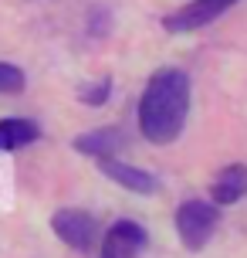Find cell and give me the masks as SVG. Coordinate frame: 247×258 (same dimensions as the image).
<instances>
[{
  "instance_id": "cell-1",
  "label": "cell",
  "mask_w": 247,
  "mask_h": 258,
  "mask_svg": "<svg viewBox=\"0 0 247 258\" xmlns=\"http://www.w3.org/2000/svg\"><path fill=\"white\" fill-rule=\"evenodd\" d=\"M190 116V75L180 68H159L149 75L139 99V133L156 146L180 140Z\"/></svg>"
},
{
  "instance_id": "cell-2",
  "label": "cell",
  "mask_w": 247,
  "mask_h": 258,
  "mask_svg": "<svg viewBox=\"0 0 247 258\" xmlns=\"http://www.w3.org/2000/svg\"><path fill=\"white\" fill-rule=\"evenodd\" d=\"M217 221H220L217 204H210V201H183L176 207V234H180L183 248H190V251L207 248V241L217 231Z\"/></svg>"
},
{
  "instance_id": "cell-3",
  "label": "cell",
  "mask_w": 247,
  "mask_h": 258,
  "mask_svg": "<svg viewBox=\"0 0 247 258\" xmlns=\"http://www.w3.org/2000/svg\"><path fill=\"white\" fill-rule=\"evenodd\" d=\"M51 231L58 234L68 248H75V251H81V255L91 251V248L102 241L98 218L88 214V211H81V207H61V211H54Z\"/></svg>"
},
{
  "instance_id": "cell-4",
  "label": "cell",
  "mask_w": 247,
  "mask_h": 258,
  "mask_svg": "<svg viewBox=\"0 0 247 258\" xmlns=\"http://www.w3.org/2000/svg\"><path fill=\"white\" fill-rule=\"evenodd\" d=\"M146 245H149V231L139 221L122 218L102 238V258H139L146 251Z\"/></svg>"
},
{
  "instance_id": "cell-5",
  "label": "cell",
  "mask_w": 247,
  "mask_h": 258,
  "mask_svg": "<svg viewBox=\"0 0 247 258\" xmlns=\"http://www.w3.org/2000/svg\"><path fill=\"white\" fill-rule=\"evenodd\" d=\"M227 7H234V0H193L180 11H173L163 17V27L173 31V34H183V31H196V27H207L210 21H217Z\"/></svg>"
},
{
  "instance_id": "cell-6",
  "label": "cell",
  "mask_w": 247,
  "mask_h": 258,
  "mask_svg": "<svg viewBox=\"0 0 247 258\" xmlns=\"http://www.w3.org/2000/svg\"><path fill=\"white\" fill-rule=\"evenodd\" d=\"M98 163V170H102L105 177L112 183H118L122 190H132V194H156V177L149 173V170H139L132 167V163H122L118 156H98L95 160Z\"/></svg>"
},
{
  "instance_id": "cell-7",
  "label": "cell",
  "mask_w": 247,
  "mask_h": 258,
  "mask_svg": "<svg viewBox=\"0 0 247 258\" xmlns=\"http://www.w3.org/2000/svg\"><path fill=\"white\" fill-rule=\"evenodd\" d=\"M71 150H78V153L91 156V160L115 156L118 150H126V136L115 126H98V129H91V133H85V136H75L71 140Z\"/></svg>"
},
{
  "instance_id": "cell-8",
  "label": "cell",
  "mask_w": 247,
  "mask_h": 258,
  "mask_svg": "<svg viewBox=\"0 0 247 258\" xmlns=\"http://www.w3.org/2000/svg\"><path fill=\"white\" fill-rule=\"evenodd\" d=\"M247 194V167L244 163H230V167H223L213 183H210V197H213V204L217 207H227V204H237L240 197Z\"/></svg>"
},
{
  "instance_id": "cell-9",
  "label": "cell",
  "mask_w": 247,
  "mask_h": 258,
  "mask_svg": "<svg viewBox=\"0 0 247 258\" xmlns=\"http://www.w3.org/2000/svg\"><path fill=\"white\" fill-rule=\"evenodd\" d=\"M41 140V126L34 119H0V153H11V150H21V146H31V143Z\"/></svg>"
},
{
  "instance_id": "cell-10",
  "label": "cell",
  "mask_w": 247,
  "mask_h": 258,
  "mask_svg": "<svg viewBox=\"0 0 247 258\" xmlns=\"http://www.w3.org/2000/svg\"><path fill=\"white\" fill-rule=\"evenodd\" d=\"M27 85V75L11 61H0V95H17V92H24Z\"/></svg>"
},
{
  "instance_id": "cell-11",
  "label": "cell",
  "mask_w": 247,
  "mask_h": 258,
  "mask_svg": "<svg viewBox=\"0 0 247 258\" xmlns=\"http://www.w3.org/2000/svg\"><path fill=\"white\" fill-rule=\"evenodd\" d=\"M108 95H112V82H108V78L95 82V85H81V89H78V99L85 105H91V109L105 105V102H108Z\"/></svg>"
},
{
  "instance_id": "cell-12",
  "label": "cell",
  "mask_w": 247,
  "mask_h": 258,
  "mask_svg": "<svg viewBox=\"0 0 247 258\" xmlns=\"http://www.w3.org/2000/svg\"><path fill=\"white\" fill-rule=\"evenodd\" d=\"M234 4H237V0H234Z\"/></svg>"
}]
</instances>
